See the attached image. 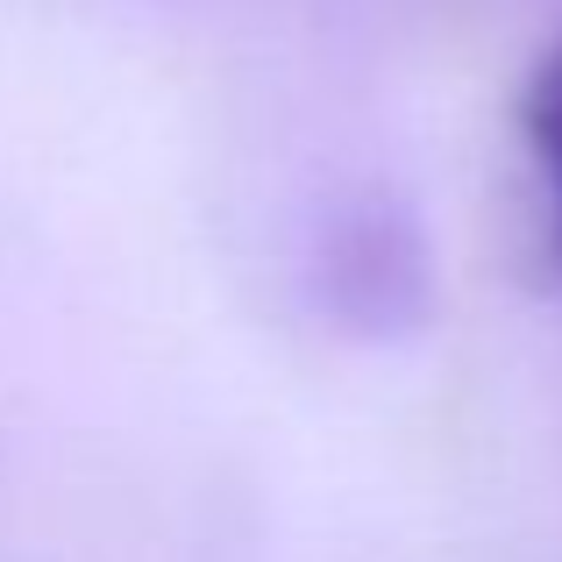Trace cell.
Segmentation results:
<instances>
[{
    "label": "cell",
    "instance_id": "cell-2",
    "mask_svg": "<svg viewBox=\"0 0 562 562\" xmlns=\"http://www.w3.org/2000/svg\"><path fill=\"white\" fill-rule=\"evenodd\" d=\"M520 143H527V165L541 179V206H549V243L562 257V36L535 57L520 86Z\"/></svg>",
    "mask_w": 562,
    "mask_h": 562
},
{
    "label": "cell",
    "instance_id": "cell-1",
    "mask_svg": "<svg viewBox=\"0 0 562 562\" xmlns=\"http://www.w3.org/2000/svg\"><path fill=\"white\" fill-rule=\"evenodd\" d=\"M328 278H335V300L357 306L363 321H392V292L420 285V249H413V228L398 214H357L349 228H335L328 243Z\"/></svg>",
    "mask_w": 562,
    "mask_h": 562
}]
</instances>
